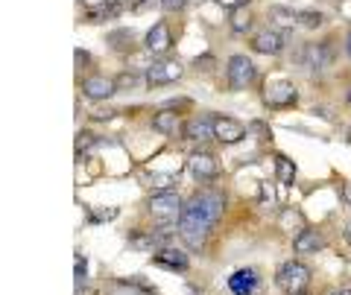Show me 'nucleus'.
<instances>
[{"mask_svg":"<svg viewBox=\"0 0 351 295\" xmlns=\"http://www.w3.org/2000/svg\"><path fill=\"white\" fill-rule=\"evenodd\" d=\"M223 211H226V196L211 188L193 193L184 202L182 216H179V237L188 243V248L199 251L208 243V234H211V228L223 216Z\"/></svg>","mask_w":351,"mask_h":295,"instance_id":"obj_1","label":"nucleus"},{"mask_svg":"<svg viewBox=\"0 0 351 295\" xmlns=\"http://www.w3.org/2000/svg\"><path fill=\"white\" fill-rule=\"evenodd\" d=\"M311 278H313V272L307 264H302V260H287V264H281L278 272H276V283L287 295L304 292L307 287H311Z\"/></svg>","mask_w":351,"mask_h":295,"instance_id":"obj_2","label":"nucleus"},{"mask_svg":"<svg viewBox=\"0 0 351 295\" xmlns=\"http://www.w3.org/2000/svg\"><path fill=\"white\" fill-rule=\"evenodd\" d=\"M182 207H184V205H182V199H179V193H176V190H158V193H152L149 202H147L149 216H152L156 222H161V225L179 220V216H182Z\"/></svg>","mask_w":351,"mask_h":295,"instance_id":"obj_3","label":"nucleus"},{"mask_svg":"<svg viewBox=\"0 0 351 295\" xmlns=\"http://www.w3.org/2000/svg\"><path fill=\"white\" fill-rule=\"evenodd\" d=\"M255 76H258V68L252 64V59L249 56H232L228 59V64H226V79H228V85H232L234 91H246L252 82H255Z\"/></svg>","mask_w":351,"mask_h":295,"instance_id":"obj_4","label":"nucleus"},{"mask_svg":"<svg viewBox=\"0 0 351 295\" xmlns=\"http://www.w3.org/2000/svg\"><path fill=\"white\" fill-rule=\"evenodd\" d=\"M182 76H184V68L176 59H158V62L147 64L144 79H147V85H170V82H179Z\"/></svg>","mask_w":351,"mask_h":295,"instance_id":"obj_5","label":"nucleus"},{"mask_svg":"<svg viewBox=\"0 0 351 295\" xmlns=\"http://www.w3.org/2000/svg\"><path fill=\"white\" fill-rule=\"evenodd\" d=\"M284 47H287V32H281L276 27H263L252 36V50L263 53V56H278Z\"/></svg>","mask_w":351,"mask_h":295,"instance_id":"obj_6","label":"nucleus"},{"mask_svg":"<svg viewBox=\"0 0 351 295\" xmlns=\"http://www.w3.org/2000/svg\"><path fill=\"white\" fill-rule=\"evenodd\" d=\"M144 47H147V53H152V56H167V53L173 50V32H170L167 21L152 24V29L147 32V38H144Z\"/></svg>","mask_w":351,"mask_h":295,"instance_id":"obj_7","label":"nucleus"},{"mask_svg":"<svg viewBox=\"0 0 351 295\" xmlns=\"http://www.w3.org/2000/svg\"><path fill=\"white\" fill-rule=\"evenodd\" d=\"M82 94L88 97V100H94V103H103V100H108V97L117 94V82L112 79V76H103V73L85 76L82 79Z\"/></svg>","mask_w":351,"mask_h":295,"instance_id":"obj_8","label":"nucleus"},{"mask_svg":"<svg viewBox=\"0 0 351 295\" xmlns=\"http://www.w3.org/2000/svg\"><path fill=\"white\" fill-rule=\"evenodd\" d=\"M295 100H299V91L290 82H269L263 88V103L269 108H287V105H295Z\"/></svg>","mask_w":351,"mask_h":295,"instance_id":"obj_9","label":"nucleus"},{"mask_svg":"<svg viewBox=\"0 0 351 295\" xmlns=\"http://www.w3.org/2000/svg\"><path fill=\"white\" fill-rule=\"evenodd\" d=\"M243 138H246V126L240 120L226 117V114L214 117V140H219V144H237Z\"/></svg>","mask_w":351,"mask_h":295,"instance_id":"obj_10","label":"nucleus"},{"mask_svg":"<svg viewBox=\"0 0 351 295\" xmlns=\"http://www.w3.org/2000/svg\"><path fill=\"white\" fill-rule=\"evenodd\" d=\"M188 170H191V176L199 181H214L219 176V164L211 152H193L188 158Z\"/></svg>","mask_w":351,"mask_h":295,"instance_id":"obj_11","label":"nucleus"},{"mask_svg":"<svg viewBox=\"0 0 351 295\" xmlns=\"http://www.w3.org/2000/svg\"><path fill=\"white\" fill-rule=\"evenodd\" d=\"M182 135H184V140H193V144L211 140V138H214V117L196 114V117H191V120H184Z\"/></svg>","mask_w":351,"mask_h":295,"instance_id":"obj_12","label":"nucleus"},{"mask_svg":"<svg viewBox=\"0 0 351 295\" xmlns=\"http://www.w3.org/2000/svg\"><path fill=\"white\" fill-rule=\"evenodd\" d=\"M152 264L164 266V269H173V272H188V269H191V257L184 255L182 248L167 246V248H161V251H156V255H152Z\"/></svg>","mask_w":351,"mask_h":295,"instance_id":"obj_13","label":"nucleus"},{"mask_svg":"<svg viewBox=\"0 0 351 295\" xmlns=\"http://www.w3.org/2000/svg\"><path fill=\"white\" fill-rule=\"evenodd\" d=\"M325 246H328V240L322 231H316V228H304L299 237H293L295 255H316V251H322Z\"/></svg>","mask_w":351,"mask_h":295,"instance_id":"obj_14","label":"nucleus"},{"mask_svg":"<svg viewBox=\"0 0 351 295\" xmlns=\"http://www.w3.org/2000/svg\"><path fill=\"white\" fill-rule=\"evenodd\" d=\"M331 62H334L331 41H322V44H307L304 47V64L311 70H325Z\"/></svg>","mask_w":351,"mask_h":295,"instance_id":"obj_15","label":"nucleus"},{"mask_svg":"<svg viewBox=\"0 0 351 295\" xmlns=\"http://www.w3.org/2000/svg\"><path fill=\"white\" fill-rule=\"evenodd\" d=\"M152 129L161 135H176L182 132L184 123H182V114L176 112V108H158L156 114H152Z\"/></svg>","mask_w":351,"mask_h":295,"instance_id":"obj_16","label":"nucleus"},{"mask_svg":"<svg viewBox=\"0 0 351 295\" xmlns=\"http://www.w3.org/2000/svg\"><path fill=\"white\" fill-rule=\"evenodd\" d=\"M258 269H237L232 278H228V290H232L234 295H255L258 290Z\"/></svg>","mask_w":351,"mask_h":295,"instance_id":"obj_17","label":"nucleus"},{"mask_svg":"<svg viewBox=\"0 0 351 295\" xmlns=\"http://www.w3.org/2000/svg\"><path fill=\"white\" fill-rule=\"evenodd\" d=\"M123 9L126 6L120 3V0H108V3L97 6V9H85V21L88 24H106V21H114L123 15Z\"/></svg>","mask_w":351,"mask_h":295,"instance_id":"obj_18","label":"nucleus"},{"mask_svg":"<svg viewBox=\"0 0 351 295\" xmlns=\"http://www.w3.org/2000/svg\"><path fill=\"white\" fill-rule=\"evenodd\" d=\"M252 24H255V21H252L246 6L243 9H232V12H228V27H232L234 36H246V32L252 29Z\"/></svg>","mask_w":351,"mask_h":295,"instance_id":"obj_19","label":"nucleus"},{"mask_svg":"<svg viewBox=\"0 0 351 295\" xmlns=\"http://www.w3.org/2000/svg\"><path fill=\"white\" fill-rule=\"evenodd\" d=\"M108 44H112L114 50H120V53H129L132 47H135V32H132V29H114V32H108Z\"/></svg>","mask_w":351,"mask_h":295,"instance_id":"obj_20","label":"nucleus"},{"mask_svg":"<svg viewBox=\"0 0 351 295\" xmlns=\"http://www.w3.org/2000/svg\"><path fill=\"white\" fill-rule=\"evenodd\" d=\"M281 228H284V231H290V234H293V228H295V237H299L304 228H307L302 211H284L281 214Z\"/></svg>","mask_w":351,"mask_h":295,"instance_id":"obj_21","label":"nucleus"},{"mask_svg":"<svg viewBox=\"0 0 351 295\" xmlns=\"http://www.w3.org/2000/svg\"><path fill=\"white\" fill-rule=\"evenodd\" d=\"M276 172L281 184H293L295 181V164L287 155H276Z\"/></svg>","mask_w":351,"mask_h":295,"instance_id":"obj_22","label":"nucleus"},{"mask_svg":"<svg viewBox=\"0 0 351 295\" xmlns=\"http://www.w3.org/2000/svg\"><path fill=\"white\" fill-rule=\"evenodd\" d=\"M114 82H117V91H138L147 79H141L135 70H123V73H117V76H114Z\"/></svg>","mask_w":351,"mask_h":295,"instance_id":"obj_23","label":"nucleus"},{"mask_svg":"<svg viewBox=\"0 0 351 295\" xmlns=\"http://www.w3.org/2000/svg\"><path fill=\"white\" fill-rule=\"evenodd\" d=\"M269 18H276L281 27L299 24V12H293V9H284V6H269Z\"/></svg>","mask_w":351,"mask_h":295,"instance_id":"obj_24","label":"nucleus"},{"mask_svg":"<svg viewBox=\"0 0 351 295\" xmlns=\"http://www.w3.org/2000/svg\"><path fill=\"white\" fill-rule=\"evenodd\" d=\"M97 146V138L91 135V132H80V135H76V155H88V152H91Z\"/></svg>","mask_w":351,"mask_h":295,"instance_id":"obj_25","label":"nucleus"},{"mask_svg":"<svg viewBox=\"0 0 351 295\" xmlns=\"http://www.w3.org/2000/svg\"><path fill=\"white\" fill-rule=\"evenodd\" d=\"M299 24L307 27V29L322 27V12H313V9H302V12H299Z\"/></svg>","mask_w":351,"mask_h":295,"instance_id":"obj_26","label":"nucleus"},{"mask_svg":"<svg viewBox=\"0 0 351 295\" xmlns=\"http://www.w3.org/2000/svg\"><path fill=\"white\" fill-rule=\"evenodd\" d=\"M120 211L117 207H108V211H94V207H88V220L91 222H108V220H114Z\"/></svg>","mask_w":351,"mask_h":295,"instance_id":"obj_27","label":"nucleus"},{"mask_svg":"<svg viewBox=\"0 0 351 295\" xmlns=\"http://www.w3.org/2000/svg\"><path fill=\"white\" fill-rule=\"evenodd\" d=\"M193 68L202 70V73H208V70L217 68V59L211 56V53H205V56H196V59H193Z\"/></svg>","mask_w":351,"mask_h":295,"instance_id":"obj_28","label":"nucleus"},{"mask_svg":"<svg viewBox=\"0 0 351 295\" xmlns=\"http://www.w3.org/2000/svg\"><path fill=\"white\" fill-rule=\"evenodd\" d=\"M85 281H88V264H85V257L80 255L76 257V290H82Z\"/></svg>","mask_w":351,"mask_h":295,"instance_id":"obj_29","label":"nucleus"},{"mask_svg":"<svg viewBox=\"0 0 351 295\" xmlns=\"http://www.w3.org/2000/svg\"><path fill=\"white\" fill-rule=\"evenodd\" d=\"M158 6H161L167 15H173V12H182V9L188 6V0H158Z\"/></svg>","mask_w":351,"mask_h":295,"instance_id":"obj_30","label":"nucleus"},{"mask_svg":"<svg viewBox=\"0 0 351 295\" xmlns=\"http://www.w3.org/2000/svg\"><path fill=\"white\" fill-rule=\"evenodd\" d=\"M73 59H76V68H85V64H91V53L80 47V50L73 53Z\"/></svg>","mask_w":351,"mask_h":295,"instance_id":"obj_31","label":"nucleus"},{"mask_svg":"<svg viewBox=\"0 0 351 295\" xmlns=\"http://www.w3.org/2000/svg\"><path fill=\"white\" fill-rule=\"evenodd\" d=\"M343 202H346V205L351 207V181H348L346 188H343Z\"/></svg>","mask_w":351,"mask_h":295,"instance_id":"obj_32","label":"nucleus"},{"mask_svg":"<svg viewBox=\"0 0 351 295\" xmlns=\"http://www.w3.org/2000/svg\"><path fill=\"white\" fill-rule=\"evenodd\" d=\"M82 3H85L88 9H97V6H103V3H108V0H82Z\"/></svg>","mask_w":351,"mask_h":295,"instance_id":"obj_33","label":"nucleus"},{"mask_svg":"<svg viewBox=\"0 0 351 295\" xmlns=\"http://www.w3.org/2000/svg\"><path fill=\"white\" fill-rule=\"evenodd\" d=\"M328 295H351V290H331Z\"/></svg>","mask_w":351,"mask_h":295,"instance_id":"obj_34","label":"nucleus"},{"mask_svg":"<svg viewBox=\"0 0 351 295\" xmlns=\"http://www.w3.org/2000/svg\"><path fill=\"white\" fill-rule=\"evenodd\" d=\"M346 243H348V246H351V222H348V225H346Z\"/></svg>","mask_w":351,"mask_h":295,"instance_id":"obj_35","label":"nucleus"},{"mask_svg":"<svg viewBox=\"0 0 351 295\" xmlns=\"http://www.w3.org/2000/svg\"><path fill=\"white\" fill-rule=\"evenodd\" d=\"M346 53H348V59H351V32H348V38H346Z\"/></svg>","mask_w":351,"mask_h":295,"instance_id":"obj_36","label":"nucleus"},{"mask_svg":"<svg viewBox=\"0 0 351 295\" xmlns=\"http://www.w3.org/2000/svg\"><path fill=\"white\" fill-rule=\"evenodd\" d=\"M348 103H351V91H348Z\"/></svg>","mask_w":351,"mask_h":295,"instance_id":"obj_37","label":"nucleus"},{"mask_svg":"<svg viewBox=\"0 0 351 295\" xmlns=\"http://www.w3.org/2000/svg\"><path fill=\"white\" fill-rule=\"evenodd\" d=\"M295 295H307V292H295Z\"/></svg>","mask_w":351,"mask_h":295,"instance_id":"obj_38","label":"nucleus"}]
</instances>
